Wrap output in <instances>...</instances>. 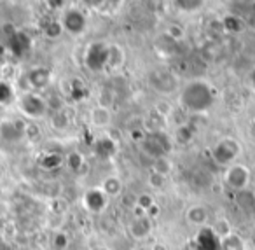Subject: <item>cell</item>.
<instances>
[{
  "mask_svg": "<svg viewBox=\"0 0 255 250\" xmlns=\"http://www.w3.org/2000/svg\"><path fill=\"white\" fill-rule=\"evenodd\" d=\"M240 154V144L234 138H224V140L217 142L215 147L212 149V158L217 165L220 166H229L234 163V159Z\"/></svg>",
  "mask_w": 255,
  "mask_h": 250,
  "instance_id": "3957f363",
  "label": "cell"
},
{
  "mask_svg": "<svg viewBox=\"0 0 255 250\" xmlns=\"http://www.w3.org/2000/svg\"><path fill=\"white\" fill-rule=\"evenodd\" d=\"M88 26V19H86L84 12L81 9H67L63 12V18H61V28L65 32L72 33V35H81L82 32Z\"/></svg>",
  "mask_w": 255,
  "mask_h": 250,
  "instance_id": "8992f818",
  "label": "cell"
},
{
  "mask_svg": "<svg viewBox=\"0 0 255 250\" xmlns=\"http://www.w3.org/2000/svg\"><path fill=\"white\" fill-rule=\"evenodd\" d=\"M121 189H123V184H121V180L114 175L107 177L102 184V191L107 194V196H116V194L121 193Z\"/></svg>",
  "mask_w": 255,
  "mask_h": 250,
  "instance_id": "ac0fdd59",
  "label": "cell"
},
{
  "mask_svg": "<svg viewBox=\"0 0 255 250\" xmlns=\"http://www.w3.org/2000/svg\"><path fill=\"white\" fill-rule=\"evenodd\" d=\"M23 128L14 121H2L0 123V138L5 142H18L23 137Z\"/></svg>",
  "mask_w": 255,
  "mask_h": 250,
  "instance_id": "8fae6325",
  "label": "cell"
},
{
  "mask_svg": "<svg viewBox=\"0 0 255 250\" xmlns=\"http://www.w3.org/2000/svg\"><path fill=\"white\" fill-rule=\"evenodd\" d=\"M150 231V222L147 221V217H138L133 221L131 224V233L136 236V238H143V236H147Z\"/></svg>",
  "mask_w": 255,
  "mask_h": 250,
  "instance_id": "d6986e66",
  "label": "cell"
},
{
  "mask_svg": "<svg viewBox=\"0 0 255 250\" xmlns=\"http://www.w3.org/2000/svg\"><path fill=\"white\" fill-rule=\"evenodd\" d=\"M19 107H21V112L30 119H39L47 110V103L44 102L42 96L35 95V93H25L21 96Z\"/></svg>",
  "mask_w": 255,
  "mask_h": 250,
  "instance_id": "52a82bcc",
  "label": "cell"
},
{
  "mask_svg": "<svg viewBox=\"0 0 255 250\" xmlns=\"http://www.w3.org/2000/svg\"><path fill=\"white\" fill-rule=\"evenodd\" d=\"M180 103L189 112H205L215 103V91L201 79L189 81L180 91Z\"/></svg>",
  "mask_w": 255,
  "mask_h": 250,
  "instance_id": "6da1fadb",
  "label": "cell"
},
{
  "mask_svg": "<svg viewBox=\"0 0 255 250\" xmlns=\"http://www.w3.org/2000/svg\"><path fill=\"white\" fill-rule=\"evenodd\" d=\"M61 163H63L61 156L60 154H54V152H47L46 156H42V158L39 159V165L42 166V168H46V170H56V168H60Z\"/></svg>",
  "mask_w": 255,
  "mask_h": 250,
  "instance_id": "ffe728a7",
  "label": "cell"
},
{
  "mask_svg": "<svg viewBox=\"0 0 255 250\" xmlns=\"http://www.w3.org/2000/svg\"><path fill=\"white\" fill-rule=\"evenodd\" d=\"M110 60V47H107L103 42H93L88 47L84 56V63L89 70L93 72H100L109 65Z\"/></svg>",
  "mask_w": 255,
  "mask_h": 250,
  "instance_id": "5b68a950",
  "label": "cell"
},
{
  "mask_svg": "<svg viewBox=\"0 0 255 250\" xmlns=\"http://www.w3.org/2000/svg\"><path fill=\"white\" fill-rule=\"evenodd\" d=\"M28 82L32 88L35 89H44L47 84L51 82V72L44 67H37V68H32L28 72Z\"/></svg>",
  "mask_w": 255,
  "mask_h": 250,
  "instance_id": "7c38bea8",
  "label": "cell"
},
{
  "mask_svg": "<svg viewBox=\"0 0 255 250\" xmlns=\"http://www.w3.org/2000/svg\"><path fill=\"white\" fill-rule=\"evenodd\" d=\"M171 142L168 138L166 133L163 131H152V133H147L142 140V149L143 152H147L149 156H152L154 159L164 158V156L170 152Z\"/></svg>",
  "mask_w": 255,
  "mask_h": 250,
  "instance_id": "7a4b0ae2",
  "label": "cell"
},
{
  "mask_svg": "<svg viewBox=\"0 0 255 250\" xmlns=\"http://www.w3.org/2000/svg\"><path fill=\"white\" fill-rule=\"evenodd\" d=\"M175 5L177 7H180V11H187V12H192V11H198V9H201L203 7V2H175Z\"/></svg>",
  "mask_w": 255,
  "mask_h": 250,
  "instance_id": "603a6c76",
  "label": "cell"
},
{
  "mask_svg": "<svg viewBox=\"0 0 255 250\" xmlns=\"http://www.w3.org/2000/svg\"><path fill=\"white\" fill-rule=\"evenodd\" d=\"M220 242L222 240L212 228H203L196 236L198 250H220Z\"/></svg>",
  "mask_w": 255,
  "mask_h": 250,
  "instance_id": "9c48e42d",
  "label": "cell"
},
{
  "mask_svg": "<svg viewBox=\"0 0 255 250\" xmlns=\"http://www.w3.org/2000/svg\"><path fill=\"white\" fill-rule=\"evenodd\" d=\"M91 121L93 124H96V126H107V124L110 123V112L107 107L103 105H98L96 109L91 110Z\"/></svg>",
  "mask_w": 255,
  "mask_h": 250,
  "instance_id": "e0dca14e",
  "label": "cell"
},
{
  "mask_svg": "<svg viewBox=\"0 0 255 250\" xmlns=\"http://www.w3.org/2000/svg\"><path fill=\"white\" fill-rule=\"evenodd\" d=\"M224 182L234 193H240V191H245L250 182V170L245 165H233L227 166V170L224 172Z\"/></svg>",
  "mask_w": 255,
  "mask_h": 250,
  "instance_id": "277c9868",
  "label": "cell"
},
{
  "mask_svg": "<svg viewBox=\"0 0 255 250\" xmlns=\"http://www.w3.org/2000/svg\"><path fill=\"white\" fill-rule=\"evenodd\" d=\"M220 250H245V242L238 235L231 233L220 242Z\"/></svg>",
  "mask_w": 255,
  "mask_h": 250,
  "instance_id": "2e32d148",
  "label": "cell"
},
{
  "mask_svg": "<svg viewBox=\"0 0 255 250\" xmlns=\"http://www.w3.org/2000/svg\"><path fill=\"white\" fill-rule=\"evenodd\" d=\"M185 217H187V221L192 222V224L203 226L208 221V210H206L205 207H201V205H194V207H191L185 212Z\"/></svg>",
  "mask_w": 255,
  "mask_h": 250,
  "instance_id": "9a60e30c",
  "label": "cell"
},
{
  "mask_svg": "<svg viewBox=\"0 0 255 250\" xmlns=\"http://www.w3.org/2000/svg\"><path fill=\"white\" fill-rule=\"evenodd\" d=\"M250 82H252V86L255 88V68L252 70V74H250Z\"/></svg>",
  "mask_w": 255,
  "mask_h": 250,
  "instance_id": "484cf974",
  "label": "cell"
},
{
  "mask_svg": "<svg viewBox=\"0 0 255 250\" xmlns=\"http://www.w3.org/2000/svg\"><path fill=\"white\" fill-rule=\"evenodd\" d=\"M95 151H96V154H98L100 158L107 159V158H110V156H114V152H116V144H114L112 138L100 137L98 140H96V144H95Z\"/></svg>",
  "mask_w": 255,
  "mask_h": 250,
  "instance_id": "5bb4252c",
  "label": "cell"
},
{
  "mask_svg": "<svg viewBox=\"0 0 255 250\" xmlns=\"http://www.w3.org/2000/svg\"><path fill=\"white\" fill-rule=\"evenodd\" d=\"M54 247H56V249H65V247H67V236L58 233V235L54 236Z\"/></svg>",
  "mask_w": 255,
  "mask_h": 250,
  "instance_id": "d4e9b609",
  "label": "cell"
},
{
  "mask_svg": "<svg viewBox=\"0 0 255 250\" xmlns=\"http://www.w3.org/2000/svg\"><path fill=\"white\" fill-rule=\"evenodd\" d=\"M12 96H14V91H12L11 86L5 81H0V105L9 103L12 100Z\"/></svg>",
  "mask_w": 255,
  "mask_h": 250,
  "instance_id": "44dd1931",
  "label": "cell"
},
{
  "mask_svg": "<svg viewBox=\"0 0 255 250\" xmlns=\"http://www.w3.org/2000/svg\"><path fill=\"white\" fill-rule=\"evenodd\" d=\"M44 32H46V35L49 37V39H56V37L61 35V32H63V28H61V23L58 21H51L46 25V28H44Z\"/></svg>",
  "mask_w": 255,
  "mask_h": 250,
  "instance_id": "7402d4cb",
  "label": "cell"
},
{
  "mask_svg": "<svg viewBox=\"0 0 255 250\" xmlns=\"http://www.w3.org/2000/svg\"><path fill=\"white\" fill-rule=\"evenodd\" d=\"M9 49L14 54H23L25 51L30 49V39L28 35L21 32H16L14 35L9 37Z\"/></svg>",
  "mask_w": 255,
  "mask_h": 250,
  "instance_id": "4fadbf2b",
  "label": "cell"
},
{
  "mask_svg": "<svg viewBox=\"0 0 255 250\" xmlns=\"http://www.w3.org/2000/svg\"><path fill=\"white\" fill-rule=\"evenodd\" d=\"M68 166H70L72 170H79L82 166V156L79 154V152H72L70 156H68Z\"/></svg>",
  "mask_w": 255,
  "mask_h": 250,
  "instance_id": "cb8c5ba5",
  "label": "cell"
},
{
  "mask_svg": "<svg viewBox=\"0 0 255 250\" xmlns=\"http://www.w3.org/2000/svg\"><path fill=\"white\" fill-rule=\"evenodd\" d=\"M149 82L157 93H163V95H170L177 88V79L168 70H154L149 77Z\"/></svg>",
  "mask_w": 255,
  "mask_h": 250,
  "instance_id": "ba28073f",
  "label": "cell"
},
{
  "mask_svg": "<svg viewBox=\"0 0 255 250\" xmlns=\"http://www.w3.org/2000/svg\"><path fill=\"white\" fill-rule=\"evenodd\" d=\"M107 196L102 191V187H95V189H89L88 193L84 194V205L88 210L91 212H102L103 208L107 207Z\"/></svg>",
  "mask_w": 255,
  "mask_h": 250,
  "instance_id": "30bf717a",
  "label": "cell"
}]
</instances>
